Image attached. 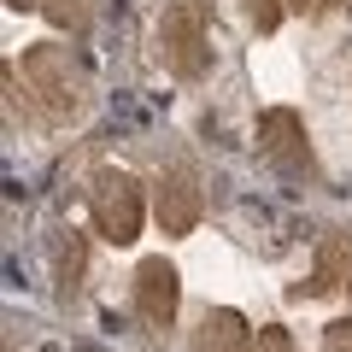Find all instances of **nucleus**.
<instances>
[{
    "instance_id": "1",
    "label": "nucleus",
    "mask_w": 352,
    "mask_h": 352,
    "mask_svg": "<svg viewBox=\"0 0 352 352\" xmlns=\"http://www.w3.org/2000/svg\"><path fill=\"white\" fill-rule=\"evenodd\" d=\"M18 76H24V106L41 118V124H76L88 112V59L59 41H41V47H24V59H12Z\"/></svg>"
},
{
    "instance_id": "2",
    "label": "nucleus",
    "mask_w": 352,
    "mask_h": 352,
    "mask_svg": "<svg viewBox=\"0 0 352 352\" xmlns=\"http://www.w3.org/2000/svg\"><path fill=\"white\" fill-rule=\"evenodd\" d=\"M88 217L112 247H129L141 235V217H147V200H141V182L129 170H94L88 182Z\"/></svg>"
},
{
    "instance_id": "3",
    "label": "nucleus",
    "mask_w": 352,
    "mask_h": 352,
    "mask_svg": "<svg viewBox=\"0 0 352 352\" xmlns=\"http://www.w3.org/2000/svg\"><path fill=\"white\" fill-rule=\"evenodd\" d=\"M159 53H164V65H170L182 82L206 76V65H212V36H206V6L200 0H170V6H164Z\"/></svg>"
},
{
    "instance_id": "4",
    "label": "nucleus",
    "mask_w": 352,
    "mask_h": 352,
    "mask_svg": "<svg viewBox=\"0 0 352 352\" xmlns=\"http://www.w3.org/2000/svg\"><path fill=\"white\" fill-rule=\"evenodd\" d=\"M258 153L276 164L282 176H311V141H305L300 112H288V106H276V112L258 118Z\"/></svg>"
},
{
    "instance_id": "5",
    "label": "nucleus",
    "mask_w": 352,
    "mask_h": 352,
    "mask_svg": "<svg viewBox=\"0 0 352 352\" xmlns=\"http://www.w3.org/2000/svg\"><path fill=\"white\" fill-rule=\"evenodd\" d=\"M153 200H159V223H164V235H188V229L200 223V212H206V194H200V182H194L188 164H170V170L159 176Z\"/></svg>"
},
{
    "instance_id": "6",
    "label": "nucleus",
    "mask_w": 352,
    "mask_h": 352,
    "mask_svg": "<svg viewBox=\"0 0 352 352\" xmlns=\"http://www.w3.org/2000/svg\"><path fill=\"white\" fill-rule=\"evenodd\" d=\"M176 300H182L176 270L164 258H141V270H135V311H141V323L170 329L176 323Z\"/></svg>"
},
{
    "instance_id": "7",
    "label": "nucleus",
    "mask_w": 352,
    "mask_h": 352,
    "mask_svg": "<svg viewBox=\"0 0 352 352\" xmlns=\"http://www.w3.org/2000/svg\"><path fill=\"white\" fill-rule=\"evenodd\" d=\"M194 346H200V352H258V335L247 329V317H241V311L217 305V311L200 317V335H194Z\"/></svg>"
},
{
    "instance_id": "8",
    "label": "nucleus",
    "mask_w": 352,
    "mask_h": 352,
    "mask_svg": "<svg viewBox=\"0 0 352 352\" xmlns=\"http://www.w3.org/2000/svg\"><path fill=\"white\" fill-rule=\"evenodd\" d=\"M352 288V229H329L317 241V270H311V294H335Z\"/></svg>"
},
{
    "instance_id": "9",
    "label": "nucleus",
    "mask_w": 352,
    "mask_h": 352,
    "mask_svg": "<svg viewBox=\"0 0 352 352\" xmlns=\"http://www.w3.org/2000/svg\"><path fill=\"white\" fill-rule=\"evenodd\" d=\"M53 264H59V300H71V294H76V276H82V235H76V229H65V235H59Z\"/></svg>"
},
{
    "instance_id": "10",
    "label": "nucleus",
    "mask_w": 352,
    "mask_h": 352,
    "mask_svg": "<svg viewBox=\"0 0 352 352\" xmlns=\"http://www.w3.org/2000/svg\"><path fill=\"white\" fill-rule=\"evenodd\" d=\"M41 12H47L59 30L82 36V30H88V18H94V0H41Z\"/></svg>"
},
{
    "instance_id": "11",
    "label": "nucleus",
    "mask_w": 352,
    "mask_h": 352,
    "mask_svg": "<svg viewBox=\"0 0 352 352\" xmlns=\"http://www.w3.org/2000/svg\"><path fill=\"white\" fill-rule=\"evenodd\" d=\"M282 6H288V0H247V12H252V24H258L264 36H270V30L282 24Z\"/></svg>"
},
{
    "instance_id": "12",
    "label": "nucleus",
    "mask_w": 352,
    "mask_h": 352,
    "mask_svg": "<svg viewBox=\"0 0 352 352\" xmlns=\"http://www.w3.org/2000/svg\"><path fill=\"white\" fill-rule=\"evenodd\" d=\"M323 352H352V317H335L323 329Z\"/></svg>"
},
{
    "instance_id": "13",
    "label": "nucleus",
    "mask_w": 352,
    "mask_h": 352,
    "mask_svg": "<svg viewBox=\"0 0 352 352\" xmlns=\"http://www.w3.org/2000/svg\"><path fill=\"white\" fill-rule=\"evenodd\" d=\"M258 352H294V335L282 323H264L258 329Z\"/></svg>"
},
{
    "instance_id": "14",
    "label": "nucleus",
    "mask_w": 352,
    "mask_h": 352,
    "mask_svg": "<svg viewBox=\"0 0 352 352\" xmlns=\"http://www.w3.org/2000/svg\"><path fill=\"white\" fill-rule=\"evenodd\" d=\"M288 6H300V12H329V6H340V0H288Z\"/></svg>"
}]
</instances>
